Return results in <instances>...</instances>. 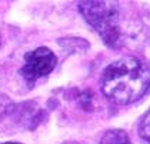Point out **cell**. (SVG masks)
Returning a JSON list of instances; mask_svg holds the SVG:
<instances>
[{
	"label": "cell",
	"instance_id": "8992f818",
	"mask_svg": "<svg viewBox=\"0 0 150 144\" xmlns=\"http://www.w3.org/2000/svg\"><path fill=\"white\" fill-rule=\"evenodd\" d=\"M10 109H12V101L7 99L4 94L0 93V117L4 116Z\"/></svg>",
	"mask_w": 150,
	"mask_h": 144
},
{
	"label": "cell",
	"instance_id": "5b68a950",
	"mask_svg": "<svg viewBox=\"0 0 150 144\" xmlns=\"http://www.w3.org/2000/svg\"><path fill=\"white\" fill-rule=\"evenodd\" d=\"M139 134L140 137L147 141L150 144V110L143 116L142 121H140V126H139Z\"/></svg>",
	"mask_w": 150,
	"mask_h": 144
},
{
	"label": "cell",
	"instance_id": "7a4b0ae2",
	"mask_svg": "<svg viewBox=\"0 0 150 144\" xmlns=\"http://www.w3.org/2000/svg\"><path fill=\"white\" fill-rule=\"evenodd\" d=\"M79 10L84 20L100 34L104 43L116 47L120 42L119 13L115 3L107 1H80Z\"/></svg>",
	"mask_w": 150,
	"mask_h": 144
},
{
	"label": "cell",
	"instance_id": "3957f363",
	"mask_svg": "<svg viewBox=\"0 0 150 144\" xmlns=\"http://www.w3.org/2000/svg\"><path fill=\"white\" fill-rule=\"evenodd\" d=\"M56 64H57L56 54L47 47H39L33 52L26 53L24 66L22 67L20 73L27 81H35L37 78L45 77L49 73H52Z\"/></svg>",
	"mask_w": 150,
	"mask_h": 144
},
{
	"label": "cell",
	"instance_id": "277c9868",
	"mask_svg": "<svg viewBox=\"0 0 150 144\" xmlns=\"http://www.w3.org/2000/svg\"><path fill=\"white\" fill-rule=\"evenodd\" d=\"M100 144H133L123 130H109L103 134Z\"/></svg>",
	"mask_w": 150,
	"mask_h": 144
},
{
	"label": "cell",
	"instance_id": "6da1fadb",
	"mask_svg": "<svg viewBox=\"0 0 150 144\" xmlns=\"http://www.w3.org/2000/svg\"><path fill=\"white\" fill-rule=\"evenodd\" d=\"M100 87L116 104L136 103L150 89V66L133 56L119 59L103 70Z\"/></svg>",
	"mask_w": 150,
	"mask_h": 144
},
{
	"label": "cell",
	"instance_id": "ba28073f",
	"mask_svg": "<svg viewBox=\"0 0 150 144\" xmlns=\"http://www.w3.org/2000/svg\"><path fill=\"white\" fill-rule=\"evenodd\" d=\"M67 144H73V143H67Z\"/></svg>",
	"mask_w": 150,
	"mask_h": 144
},
{
	"label": "cell",
	"instance_id": "52a82bcc",
	"mask_svg": "<svg viewBox=\"0 0 150 144\" xmlns=\"http://www.w3.org/2000/svg\"><path fill=\"white\" fill-rule=\"evenodd\" d=\"M3 144H20V143H3Z\"/></svg>",
	"mask_w": 150,
	"mask_h": 144
}]
</instances>
